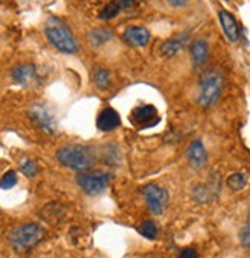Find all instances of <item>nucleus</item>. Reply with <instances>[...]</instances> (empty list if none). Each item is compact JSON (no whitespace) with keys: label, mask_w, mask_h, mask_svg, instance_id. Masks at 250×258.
I'll use <instances>...</instances> for the list:
<instances>
[{"label":"nucleus","mask_w":250,"mask_h":258,"mask_svg":"<svg viewBox=\"0 0 250 258\" xmlns=\"http://www.w3.org/2000/svg\"><path fill=\"white\" fill-rule=\"evenodd\" d=\"M57 159L68 169L88 172L96 162V149L85 144H66L57 150Z\"/></svg>","instance_id":"nucleus-1"},{"label":"nucleus","mask_w":250,"mask_h":258,"mask_svg":"<svg viewBox=\"0 0 250 258\" xmlns=\"http://www.w3.org/2000/svg\"><path fill=\"white\" fill-rule=\"evenodd\" d=\"M45 36L48 42L62 53L66 54H76L79 51V43L73 33L70 31L65 23L56 17H51L45 27Z\"/></svg>","instance_id":"nucleus-2"},{"label":"nucleus","mask_w":250,"mask_h":258,"mask_svg":"<svg viewBox=\"0 0 250 258\" xmlns=\"http://www.w3.org/2000/svg\"><path fill=\"white\" fill-rule=\"evenodd\" d=\"M43 233L45 232L40 224L28 223L16 227L8 235V241L16 252H27L43 240Z\"/></svg>","instance_id":"nucleus-3"},{"label":"nucleus","mask_w":250,"mask_h":258,"mask_svg":"<svg viewBox=\"0 0 250 258\" xmlns=\"http://www.w3.org/2000/svg\"><path fill=\"white\" fill-rule=\"evenodd\" d=\"M222 85H224V78L218 70H209V72L204 73L199 82L198 104L202 108H209L215 105L221 96Z\"/></svg>","instance_id":"nucleus-4"},{"label":"nucleus","mask_w":250,"mask_h":258,"mask_svg":"<svg viewBox=\"0 0 250 258\" xmlns=\"http://www.w3.org/2000/svg\"><path fill=\"white\" fill-rule=\"evenodd\" d=\"M76 181L84 194L90 197H96L101 195L110 185L111 175L105 170H88V172H80Z\"/></svg>","instance_id":"nucleus-5"},{"label":"nucleus","mask_w":250,"mask_h":258,"mask_svg":"<svg viewBox=\"0 0 250 258\" xmlns=\"http://www.w3.org/2000/svg\"><path fill=\"white\" fill-rule=\"evenodd\" d=\"M141 192L145 197L150 212L153 215H162V212L167 207V203H169V192L153 182L145 184L141 189Z\"/></svg>","instance_id":"nucleus-6"},{"label":"nucleus","mask_w":250,"mask_h":258,"mask_svg":"<svg viewBox=\"0 0 250 258\" xmlns=\"http://www.w3.org/2000/svg\"><path fill=\"white\" fill-rule=\"evenodd\" d=\"M130 121L138 128H151L161 121V116L154 105H139L131 110Z\"/></svg>","instance_id":"nucleus-7"},{"label":"nucleus","mask_w":250,"mask_h":258,"mask_svg":"<svg viewBox=\"0 0 250 258\" xmlns=\"http://www.w3.org/2000/svg\"><path fill=\"white\" fill-rule=\"evenodd\" d=\"M30 118L31 121L43 132H47L50 135H54L57 133V124H56V119L54 116L51 114V111L42 105V104H34L31 108H30Z\"/></svg>","instance_id":"nucleus-8"},{"label":"nucleus","mask_w":250,"mask_h":258,"mask_svg":"<svg viewBox=\"0 0 250 258\" xmlns=\"http://www.w3.org/2000/svg\"><path fill=\"white\" fill-rule=\"evenodd\" d=\"M11 78L16 84L22 87H34L40 82V75L34 63H20L16 65L11 72Z\"/></svg>","instance_id":"nucleus-9"},{"label":"nucleus","mask_w":250,"mask_h":258,"mask_svg":"<svg viewBox=\"0 0 250 258\" xmlns=\"http://www.w3.org/2000/svg\"><path fill=\"white\" fill-rule=\"evenodd\" d=\"M96 125H98V128L101 132H113V130L119 128V125H121V116H119V113L115 108L107 107V108H104L98 114Z\"/></svg>","instance_id":"nucleus-10"},{"label":"nucleus","mask_w":250,"mask_h":258,"mask_svg":"<svg viewBox=\"0 0 250 258\" xmlns=\"http://www.w3.org/2000/svg\"><path fill=\"white\" fill-rule=\"evenodd\" d=\"M186 156L193 169H202L207 164V152L199 139L190 143V146L186 152Z\"/></svg>","instance_id":"nucleus-11"},{"label":"nucleus","mask_w":250,"mask_h":258,"mask_svg":"<svg viewBox=\"0 0 250 258\" xmlns=\"http://www.w3.org/2000/svg\"><path fill=\"white\" fill-rule=\"evenodd\" d=\"M219 22H221V27L224 30L225 37L229 39L230 42H236L239 39V27H238V22L233 17V14H230L229 11L221 10L219 11Z\"/></svg>","instance_id":"nucleus-12"},{"label":"nucleus","mask_w":250,"mask_h":258,"mask_svg":"<svg viewBox=\"0 0 250 258\" xmlns=\"http://www.w3.org/2000/svg\"><path fill=\"white\" fill-rule=\"evenodd\" d=\"M187 42H189V33H183V34H179V36H176L173 39H169V40L162 42L161 48H159V53H161L162 56H165V57H173L179 51L184 50V46H186Z\"/></svg>","instance_id":"nucleus-13"},{"label":"nucleus","mask_w":250,"mask_h":258,"mask_svg":"<svg viewBox=\"0 0 250 258\" xmlns=\"http://www.w3.org/2000/svg\"><path fill=\"white\" fill-rule=\"evenodd\" d=\"M122 37L131 46H145L150 40V31L144 27H130L124 31Z\"/></svg>","instance_id":"nucleus-14"},{"label":"nucleus","mask_w":250,"mask_h":258,"mask_svg":"<svg viewBox=\"0 0 250 258\" xmlns=\"http://www.w3.org/2000/svg\"><path fill=\"white\" fill-rule=\"evenodd\" d=\"M209 59V43L204 39H198L192 45V62L195 68H201Z\"/></svg>","instance_id":"nucleus-15"},{"label":"nucleus","mask_w":250,"mask_h":258,"mask_svg":"<svg viewBox=\"0 0 250 258\" xmlns=\"http://www.w3.org/2000/svg\"><path fill=\"white\" fill-rule=\"evenodd\" d=\"M113 36H115V34H113L111 28H95V30H92L88 33L87 39H88L90 45L95 46V48H98V46L110 42L113 39Z\"/></svg>","instance_id":"nucleus-16"},{"label":"nucleus","mask_w":250,"mask_h":258,"mask_svg":"<svg viewBox=\"0 0 250 258\" xmlns=\"http://www.w3.org/2000/svg\"><path fill=\"white\" fill-rule=\"evenodd\" d=\"M93 81L101 90H107L111 87V73L104 67H98L93 76Z\"/></svg>","instance_id":"nucleus-17"},{"label":"nucleus","mask_w":250,"mask_h":258,"mask_svg":"<svg viewBox=\"0 0 250 258\" xmlns=\"http://www.w3.org/2000/svg\"><path fill=\"white\" fill-rule=\"evenodd\" d=\"M121 11V7H119V2H110L107 4L101 13H99V19L101 20H111V19H115Z\"/></svg>","instance_id":"nucleus-18"},{"label":"nucleus","mask_w":250,"mask_h":258,"mask_svg":"<svg viewBox=\"0 0 250 258\" xmlns=\"http://www.w3.org/2000/svg\"><path fill=\"white\" fill-rule=\"evenodd\" d=\"M245 184H247V176L244 173H233L229 176V179H227V185H229L233 192L242 190Z\"/></svg>","instance_id":"nucleus-19"},{"label":"nucleus","mask_w":250,"mask_h":258,"mask_svg":"<svg viewBox=\"0 0 250 258\" xmlns=\"http://www.w3.org/2000/svg\"><path fill=\"white\" fill-rule=\"evenodd\" d=\"M139 232L142 233V235L148 240H154L156 235H157V227L154 224V221L151 220H145L141 226H139Z\"/></svg>","instance_id":"nucleus-20"},{"label":"nucleus","mask_w":250,"mask_h":258,"mask_svg":"<svg viewBox=\"0 0 250 258\" xmlns=\"http://www.w3.org/2000/svg\"><path fill=\"white\" fill-rule=\"evenodd\" d=\"M17 184V173L14 170H8L4 173V176L0 178V189L10 190Z\"/></svg>","instance_id":"nucleus-21"},{"label":"nucleus","mask_w":250,"mask_h":258,"mask_svg":"<svg viewBox=\"0 0 250 258\" xmlns=\"http://www.w3.org/2000/svg\"><path fill=\"white\" fill-rule=\"evenodd\" d=\"M20 170L28 178H34L39 173V167H37L36 161H33V159H25L24 162H22L20 164Z\"/></svg>","instance_id":"nucleus-22"},{"label":"nucleus","mask_w":250,"mask_h":258,"mask_svg":"<svg viewBox=\"0 0 250 258\" xmlns=\"http://www.w3.org/2000/svg\"><path fill=\"white\" fill-rule=\"evenodd\" d=\"M239 241L244 249H248V246H250V223H248V220L245 221V224L242 226V229L239 232Z\"/></svg>","instance_id":"nucleus-23"},{"label":"nucleus","mask_w":250,"mask_h":258,"mask_svg":"<svg viewBox=\"0 0 250 258\" xmlns=\"http://www.w3.org/2000/svg\"><path fill=\"white\" fill-rule=\"evenodd\" d=\"M178 258H198V252L195 247H184L183 250L179 252Z\"/></svg>","instance_id":"nucleus-24"},{"label":"nucleus","mask_w":250,"mask_h":258,"mask_svg":"<svg viewBox=\"0 0 250 258\" xmlns=\"http://www.w3.org/2000/svg\"><path fill=\"white\" fill-rule=\"evenodd\" d=\"M169 5H172V7H186L187 2H169Z\"/></svg>","instance_id":"nucleus-25"}]
</instances>
